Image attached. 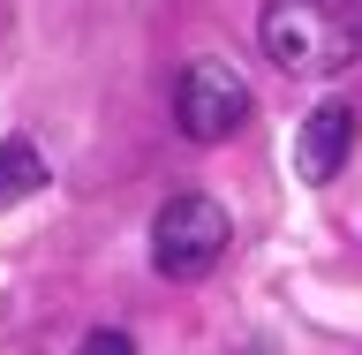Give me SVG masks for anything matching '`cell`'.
<instances>
[{
	"label": "cell",
	"instance_id": "cell-5",
	"mask_svg": "<svg viewBox=\"0 0 362 355\" xmlns=\"http://www.w3.org/2000/svg\"><path fill=\"white\" fill-rule=\"evenodd\" d=\"M38 189H45V152L30 136H8L0 144V212L23 204V197H38Z\"/></svg>",
	"mask_w": 362,
	"mask_h": 355
},
{
	"label": "cell",
	"instance_id": "cell-3",
	"mask_svg": "<svg viewBox=\"0 0 362 355\" xmlns=\"http://www.w3.org/2000/svg\"><path fill=\"white\" fill-rule=\"evenodd\" d=\"M249 76L234 61H189L181 68V84H174V121L189 144H226V136L249 121Z\"/></svg>",
	"mask_w": 362,
	"mask_h": 355
},
{
	"label": "cell",
	"instance_id": "cell-2",
	"mask_svg": "<svg viewBox=\"0 0 362 355\" xmlns=\"http://www.w3.org/2000/svg\"><path fill=\"white\" fill-rule=\"evenodd\" d=\"M226 242H234V227H226V204L211 197H166L151 220V265L166 280H204V272H219Z\"/></svg>",
	"mask_w": 362,
	"mask_h": 355
},
{
	"label": "cell",
	"instance_id": "cell-4",
	"mask_svg": "<svg viewBox=\"0 0 362 355\" xmlns=\"http://www.w3.org/2000/svg\"><path fill=\"white\" fill-rule=\"evenodd\" d=\"M355 121H362V113L347 106V98L310 106V121H302V136H294V167H302V181H332L339 167H347V152H355Z\"/></svg>",
	"mask_w": 362,
	"mask_h": 355
},
{
	"label": "cell",
	"instance_id": "cell-6",
	"mask_svg": "<svg viewBox=\"0 0 362 355\" xmlns=\"http://www.w3.org/2000/svg\"><path fill=\"white\" fill-rule=\"evenodd\" d=\"M76 355H136V340L113 333V325H98V333H83V348H76Z\"/></svg>",
	"mask_w": 362,
	"mask_h": 355
},
{
	"label": "cell",
	"instance_id": "cell-1",
	"mask_svg": "<svg viewBox=\"0 0 362 355\" xmlns=\"http://www.w3.org/2000/svg\"><path fill=\"white\" fill-rule=\"evenodd\" d=\"M264 61L279 76L325 84L362 61V0H264Z\"/></svg>",
	"mask_w": 362,
	"mask_h": 355
}]
</instances>
